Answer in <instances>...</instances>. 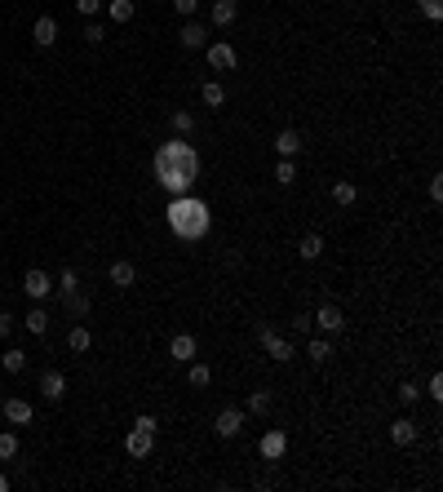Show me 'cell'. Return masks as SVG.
I'll use <instances>...</instances> for the list:
<instances>
[{
    "mask_svg": "<svg viewBox=\"0 0 443 492\" xmlns=\"http://www.w3.org/2000/svg\"><path fill=\"white\" fill-rule=\"evenodd\" d=\"M155 182L164 186L168 195H191V186L200 182V156H195L191 142H182V138L160 142V151H155Z\"/></svg>",
    "mask_w": 443,
    "mask_h": 492,
    "instance_id": "cell-1",
    "label": "cell"
},
{
    "mask_svg": "<svg viewBox=\"0 0 443 492\" xmlns=\"http://www.w3.org/2000/svg\"><path fill=\"white\" fill-rule=\"evenodd\" d=\"M209 226H213V213L204 200H195V195H173L168 200V231L177 240H204Z\"/></svg>",
    "mask_w": 443,
    "mask_h": 492,
    "instance_id": "cell-2",
    "label": "cell"
},
{
    "mask_svg": "<svg viewBox=\"0 0 443 492\" xmlns=\"http://www.w3.org/2000/svg\"><path fill=\"white\" fill-rule=\"evenodd\" d=\"M257 337H262V346H266V355L275 359V364H288V359H293V346H288V337H279L275 328L257 324Z\"/></svg>",
    "mask_w": 443,
    "mask_h": 492,
    "instance_id": "cell-3",
    "label": "cell"
},
{
    "mask_svg": "<svg viewBox=\"0 0 443 492\" xmlns=\"http://www.w3.org/2000/svg\"><path fill=\"white\" fill-rule=\"evenodd\" d=\"M310 319H315V324L324 328V333H342V328H346V310L337 306V302H324V306H319Z\"/></svg>",
    "mask_w": 443,
    "mask_h": 492,
    "instance_id": "cell-4",
    "label": "cell"
},
{
    "mask_svg": "<svg viewBox=\"0 0 443 492\" xmlns=\"http://www.w3.org/2000/svg\"><path fill=\"white\" fill-rule=\"evenodd\" d=\"M204 53H209V67H213V71H231L235 62H240V58H235V49H231L226 40H213V45H204Z\"/></svg>",
    "mask_w": 443,
    "mask_h": 492,
    "instance_id": "cell-5",
    "label": "cell"
},
{
    "mask_svg": "<svg viewBox=\"0 0 443 492\" xmlns=\"http://www.w3.org/2000/svg\"><path fill=\"white\" fill-rule=\"evenodd\" d=\"M213 430H218L222 439H235V434L244 430V413L240 408H222L218 417H213Z\"/></svg>",
    "mask_w": 443,
    "mask_h": 492,
    "instance_id": "cell-6",
    "label": "cell"
},
{
    "mask_svg": "<svg viewBox=\"0 0 443 492\" xmlns=\"http://www.w3.org/2000/svg\"><path fill=\"white\" fill-rule=\"evenodd\" d=\"M125 448H129V457H134V461H142V457H151V448H155V434H151V430H138V426H134V430H129V439H125Z\"/></svg>",
    "mask_w": 443,
    "mask_h": 492,
    "instance_id": "cell-7",
    "label": "cell"
},
{
    "mask_svg": "<svg viewBox=\"0 0 443 492\" xmlns=\"http://www.w3.org/2000/svg\"><path fill=\"white\" fill-rule=\"evenodd\" d=\"M40 395H45V399H53V404H58L62 395H67V377H62L58 368H45V373H40Z\"/></svg>",
    "mask_w": 443,
    "mask_h": 492,
    "instance_id": "cell-8",
    "label": "cell"
},
{
    "mask_svg": "<svg viewBox=\"0 0 443 492\" xmlns=\"http://www.w3.org/2000/svg\"><path fill=\"white\" fill-rule=\"evenodd\" d=\"M23 293L40 302V297H49V293H53V280L45 275V271H27V275H23Z\"/></svg>",
    "mask_w": 443,
    "mask_h": 492,
    "instance_id": "cell-9",
    "label": "cell"
},
{
    "mask_svg": "<svg viewBox=\"0 0 443 492\" xmlns=\"http://www.w3.org/2000/svg\"><path fill=\"white\" fill-rule=\"evenodd\" d=\"M301 147H306V142H301L297 129H279V134H275V151H279V160H293V156H301Z\"/></svg>",
    "mask_w": 443,
    "mask_h": 492,
    "instance_id": "cell-10",
    "label": "cell"
},
{
    "mask_svg": "<svg viewBox=\"0 0 443 492\" xmlns=\"http://www.w3.org/2000/svg\"><path fill=\"white\" fill-rule=\"evenodd\" d=\"M284 452H288V434L284 430H266L262 434V457L266 461H279Z\"/></svg>",
    "mask_w": 443,
    "mask_h": 492,
    "instance_id": "cell-11",
    "label": "cell"
},
{
    "mask_svg": "<svg viewBox=\"0 0 443 492\" xmlns=\"http://www.w3.org/2000/svg\"><path fill=\"white\" fill-rule=\"evenodd\" d=\"M195 351H200V346H195V337H191V333H177L173 342H168V359H177V364H191Z\"/></svg>",
    "mask_w": 443,
    "mask_h": 492,
    "instance_id": "cell-12",
    "label": "cell"
},
{
    "mask_svg": "<svg viewBox=\"0 0 443 492\" xmlns=\"http://www.w3.org/2000/svg\"><path fill=\"white\" fill-rule=\"evenodd\" d=\"M31 417H36V408L27 399H5V421L9 426H31Z\"/></svg>",
    "mask_w": 443,
    "mask_h": 492,
    "instance_id": "cell-13",
    "label": "cell"
},
{
    "mask_svg": "<svg viewBox=\"0 0 443 492\" xmlns=\"http://www.w3.org/2000/svg\"><path fill=\"white\" fill-rule=\"evenodd\" d=\"M209 18H213V27H231L240 18V0H213Z\"/></svg>",
    "mask_w": 443,
    "mask_h": 492,
    "instance_id": "cell-14",
    "label": "cell"
},
{
    "mask_svg": "<svg viewBox=\"0 0 443 492\" xmlns=\"http://www.w3.org/2000/svg\"><path fill=\"white\" fill-rule=\"evenodd\" d=\"M31 40L40 45V49H49V45L58 40V23H53L49 14H45V18H36V27H31Z\"/></svg>",
    "mask_w": 443,
    "mask_h": 492,
    "instance_id": "cell-15",
    "label": "cell"
},
{
    "mask_svg": "<svg viewBox=\"0 0 443 492\" xmlns=\"http://www.w3.org/2000/svg\"><path fill=\"white\" fill-rule=\"evenodd\" d=\"M390 439L399 443V448H408V443H417V421H412V417H399V421H390Z\"/></svg>",
    "mask_w": 443,
    "mask_h": 492,
    "instance_id": "cell-16",
    "label": "cell"
},
{
    "mask_svg": "<svg viewBox=\"0 0 443 492\" xmlns=\"http://www.w3.org/2000/svg\"><path fill=\"white\" fill-rule=\"evenodd\" d=\"M177 40H182L186 49H204V45H209V32H204V23H186L182 32H177Z\"/></svg>",
    "mask_w": 443,
    "mask_h": 492,
    "instance_id": "cell-17",
    "label": "cell"
},
{
    "mask_svg": "<svg viewBox=\"0 0 443 492\" xmlns=\"http://www.w3.org/2000/svg\"><path fill=\"white\" fill-rule=\"evenodd\" d=\"M111 284H116V288H134L138 284L134 262H111Z\"/></svg>",
    "mask_w": 443,
    "mask_h": 492,
    "instance_id": "cell-18",
    "label": "cell"
},
{
    "mask_svg": "<svg viewBox=\"0 0 443 492\" xmlns=\"http://www.w3.org/2000/svg\"><path fill=\"white\" fill-rule=\"evenodd\" d=\"M27 333H36V337H45V333H49V310H40V306H36V310H27Z\"/></svg>",
    "mask_w": 443,
    "mask_h": 492,
    "instance_id": "cell-19",
    "label": "cell"
},
{
    "mask_svg": "<svg viewBox=\"0 0 443 492\" xmlns=\"http://www.w3.org/2000/svg\"><path fill=\"white\" fill-rule=\"evenodd\" d=\"M297 253H301V258H306V262H315V258H319V253H324V240H319V235H315V231H310V235H301V244H297Z\"/></svg>",
    "mask_w": 443,
    "mask_h": 492,
    "instance_id": "cell-20",
    "label": "cell"
},
{
    "mask_svg": "<svg viewBox=\"0 0 443 492\" xmlns=\"http://www.w3.org/2000/svg\"><path fill=\"white\" fill-rule=\"evenodd\" d=\"M89 342H93V337H89V328H84V324H75L71 333H67V346H71L75 355H84V351H89Z\"/></svg>",
    "mask_w": 443,
    "mask_h": 492,
    "instance_id": "cell-21",
    "label": "cell"
},
{
    "mask_svg": "<svg viewBox=\"0 0 443 492\" xmlns=\"http://www.w3.org/2000/svg\"><path fill=\"white\" fill-rule=\"evenodd\" d=\"M249 413H253V417H266V413H270V391H253L249 395Z\"/></svg>",
    "mask_w": 443,
    "mask_h": 492,
    "instance_id": "cell-22",
    "label": "cell"
},
{
    "mask_svg": "<svg viewBox=\"0 0 443 492\" xmlns=\"http://www.w3.org/2000/svg\"><path fill=\"white\" fill-rule=\"evenodd\" d=\"M0 364H5L9 373H23V368H27V351H18V346H9V351L0 355Z\"/></svg>",
    "mask_w": 443,
    "mask_h": 492,
    "instance_id": "cell-23",
    "label": "cell"
},
{
    "mask_svg": "<svg viewBox=\"0 0 443 492\" xmlns=\"http://www.w3.org/2000/svg\"><path fill=\"white\" fill-rule=\"evenodd\" d=\"M107 14L116 18V23H134V0H111Z\"/></svg>",
    "mask_w": 443,
    "mask_h": 492,
    "instance_id": "cell-24",
    "label": "cell"
},
{
    "mask_svg": "<svg viewBox=\"0 0 443 492\" xmlns=\"http://www.w3.org/2000/svg\"><path fill=\"white\" fill-rule=\"evenodd\" d=\"M275 182L279 186H293L297 182V164H293V160H279V164H275Z\"/></svg>",
    "mask_w": 443,
    "mask_h": 492,
    "instance_id": "cell-25",
    "label": "cell"
},
{
    "mask_svg": "<svg viewBox=\"0 0 443 492\" xmlns=\"http://www.w3.org/2000/svg\"><path fill=\"white\" fill-rule=\"evenodd\" d=\"M310 359H315V364H328V359H333V346H328L324 337H310Z\"/></svg>",
    "mask_w": 443,
    "mask_h": 492,
    "instance_id": "cell-26",
    "label": "cell"
},
{
    "mask_svg": "<svg viewBox=\"0 0 443 492\" xmlns=\"http://www.w3.org/2000/svg\"><path fill=\"white\" fill-rule=\"evenodd\" d=\"M14 457H18V434L5 430L0 434V461H14Z\"/></svg>",
    "mask_w": 443,
    "mask_h": 492,
    "instance_id": "cell-27",
    "label": "cell"
},
{
    "mask_svg": "<svg viewBox=\"0 0 443 492\" xmlns=\"http://www.w3.org/2000/svg\"><path fill=\"white\" fill-rule=\"evenodd\" d=\"M333 200H337V204H355V200H359L355 182H337V186H333Z\"/></svg>",
    "mask_w": 443,
    "mask_h": 492,
    "instance_id": "cell-28",
    "label": "cell"
},
{
    "mask_svg": "<svg viewBox=\"0 0 443 492\" xmlns=\"http://www.w3.org/2000/svg\"><path fill=\"white\" fill-rule=\"evenodd\" d=\"M204 102H209V107H222V102H226V89H222V84H213V80H204Z\"/></svg>",
    "mask_w": 443,
    "mask_h": 492,
    "instance_id": "cell-29",
    "label": "cell"
},
{
    "mask_svg": "<svg viewBox=\"0 0 443 492\" xmlns=\"http://www.w3.org/2000/svg\"><path fill=\"white\" fill-rule=\"evenodd\" d=\"M186 377H191V386H209V382H213V368H209V364H195V359H191V373H186Z\"/></svg>",
    "mask_w": 443,
    "mask_h": 492,
    "instance_id": "cell-30",
    "label": "cell"
},
{
    "mask_svg": "<svg viewBox=\"0 0 443 492\" xmlns=\"http://www.w3.org/2000/svg\"><path fill=\"white\" fill-rule=\"evenodd\" d=\"M173 129H177V134H191V129H195V116H191V111H173Z\"/></svg>",
    "mask_w": 443,
    "mask_h": 492,
    "instance_id": "cell-31",
    "label": "cell"
},
{
    "mask_svg": "<svg viewBox=\"0 0 443 492\" xmlns=\"http://www.w3.org/2000/svg\"><path fill=\"white\" fill-rule=\"evenodd\" d=\"M67 310H71L75 319H80V315H89V302H84L80 293H67Z\"/></svg>",
    "mask_w": 443,
    "mask_h": 492,
    "instance_id": "cell-32",
    "label": "cell"
},
{
    "mask_svg": "<svg viewBox=\"0 0 443 492\" xmlns=\"http://www.w3.org/2000/svg\"><path fill=\"white\" fill-rule=\"evenodd\" d=\"M102 36H107V32H102V27L89 18V23H84V40H89V45H102Z\"/></svg>",
    "mask_w": 443,
    "mask_h": 492,
    "instance_id": "cell-33",
    "label": "cell"
},
{
    "mask_svg": "<svg viewBox=\"0 0 443 492\" xmlns=\"http://www.w3.org/2000/svg\"><path fill=\"white\" fill-rule=\"evenodd\" d=\"M417 395H421L417 382H403V386H399V404H417Z\"/></svg>",
    "mask_w": 443,
    "mask_h": 492,
    "instance_id": "cell-34",
    "label": "cell"
},
{
    "mask_svg": "<svg viewBox=\"0 0 443 492\" xmlns=\"http://www.w3.org/2000/svg\"><path fill=\"white\" fill-rule=\"evenodd\" d=\"M75 9H80L84 18H93V14H98V9H102V0H75Z\"/></svg>",
    "mask_w": 443,
    "mask_h": 492,
    "instance_id": "cell-35",
    "label": "cell"
},
{
    "mask_svg": "<svg viewBox=\"0 0 443 492\" xmlns=\"http://www.w3.org/2000/svg\"><path fill=\"white\" fill-rule=\"evenodd\" d=\"M173 9H177V14H182V18H191L195 9H200V0H173Z\"/></svg>",
    "mask_w": 443,
    "mask_h": 492,
    "instance_id": "cell-36",
    "label": "cell"
},
{
    "mask_svg": "<svg viewBox=\"0 0 443 492\" xmlns=\"http://www.w3.org/2000/svg\"><path fill=\"white\" fill-rule=\"evenodd\" d=\"M421 9H426V18H435V23L443 18V5H439V0H421Z\"/></svg>",
    "mask_w": 443,
    "mask_h": 492,
    "instance_id": "cell-37",
    "label": "cell"
},
{
    "mask_svg": "<svg viewBox=\"0 0 443 492\" xmlns=\"http://www.w3.org/2000/svg\"><path fill=\"white\" fill-rule=\"evenodd\" d=\"M430 399H443V373H435V377H430Z\"/></svg>",
    "mask_w": 443,
    "mask_h": 492,
    "instance_id": "cell-38",
    "label": "cell"
},
{
    "mask_svg": "<svg viewBox=\"0 0 443 492\" xmlns=\"http://www.w3.org/2000/svg\"><path fill=\"white\" fill-rule=\"evenodd\" d=\"M134 426H138V430H151V434L160 430V426H155V417H151V413H142V417H134Z\"/></svg>",
    "mask_w": 443,
    "mask_h": 492,
    "instance_id": "cell-39",
    "label": "cell"
},
{
    "mask_svg": "<svg viewBox=\"0 0 443 492\" xmlns=\"http://www.w3.org/2000/svg\"><path fill=\"white\" fill-rule=\"evenodd\" d=\"M430 200H435V204L443 200V177H439V173H435V177H430Z\"/></svg>",
    "mask_w": 443,
    "mask_h": 492,
    "instance_id": "cell-40",
    "label": "cell"
},
{
    "mask_svg": "<svg viewBox=\"0 0 443 492\" xmlns=\"http://www.w3.org/2000/svg\"><path fill=\"white\" fill-rule=\"evenodd\" d=\"M310 324H315L310 315H297V319H293V333H310Z\"/></svg>",
    "mask_w": 443,
    "mask_h": 492,
    "instance_id": "cell-41",
    "label": "cell"
},
{
    "mask_svg": "<svg viewBox=\"0 0 443 492\" xmlns=\"http://www.w3.org/2000/svg\"><path fill=\"white\" fill-rule=\"evenodd\" d=\"M67 293H75V271H62V297Z\"/></svg>",
    "mask_w": 443,
    "mask_h": 492,
    "instance_id": "cell-42",
    "label": "cell"
},
{
    "mask_svg": "<svg viewBox=\"0 0 443 492\" xmlns=\"http://www.w3.org/2000/svg\"><path fill=\"white\" fill-rule=\"evenodd\" d=\"M14 333V315H0V337H9Z\"/></svg>",
    "mask_w": 443,
    "mask_h": 492,
    "instance_id": "cell-43",
    "label": "cell"
},
{
    "mask_svg": "<svg viewBox=\"0 0 443 492\" xmlns=\"http://www.w3.org/2000/svg\"><path fill=\"white\" fill-rule=\"evenodd\" d=\"M0 492H9V479L5 475H0Z\"/></svg>",
    "mask_w": 443,
    "mask_h": 492,
    "instance_id": "cell-44",
    "label": "cell"
}]
</instances>
